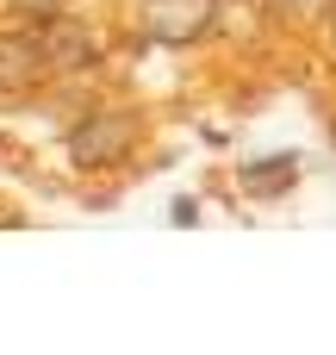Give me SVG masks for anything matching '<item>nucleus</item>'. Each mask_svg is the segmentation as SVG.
<instances>
[{
	"instance_id": "obj_1",
	"label": "nucleus",
	"mask_w": 336,
	"mask_h": 355,
	"mask_svg": "<svg viewBox=\"0 0 336 355\" xmlns=\"http://www.w3.org/2000/svg\"><path fill=\"white\" fill-rule=\"evenodd\" d=\"M131 137H137V119L131 112H94L87 125L69 131V156L81 168H106V162H118L131 150Z\"/></svg>"
},
{
	"instance_id": "obj_2",
	"label": "nucleus",
	"mask_w": 336,
	"mask_h": 355,
	"mask_svg": "<svg viewBox=\"0 0 336 355\" xmlns=\"http://www.w3.org/2000/svg\"><path fill=\"white\" fill-rule=\"evenodd\" d=\"M218 19V0H143V31L162 44H187Z\"/></svg>"
},
{
	"instance_id": "obj_3",
	"label": "nucleus",
	"mask_w": 336,
	"mask_h": 355,
	"mask_svg": "<svg viewBox=\"0 0 336 355\" xmlns=\"http://www.w3.org/2000/svg\"><path fill=\"white\" fill-rule=\"evenodd\" d=\"M44 56H50V69H87L94 56H100V44H94V31L87 25H75L69 12H56V19H44Z\"/></svg>"
},
{
	"instance_id": "obj_4",
	"label": "nucleus",
	"mask_w": 336,
	"mask_h": 355,
	"mask_svg": "<svg viewBox=\"0 0 336 355\" xmlns=\"http://www.w3.org/2000/svg\"><path fill=\"white\" fill-rule=\"evenodd\" d=\"M44 69H50L44 37H31V31H0V87H25V81H37Z\"/></svg>"
},
{
	"instance_id": "obj_5",
	"label": "nucleus",
	"mask_w": 336,
	"mask_h": 355,
	"mask_svg": "<svg viewBox=\"0 0 336 355\" xmlns=\"http://www.w3.org/2000/svg\"><path fill=\"white\" fill-rule=\"evenodd\" d=\"M293 175H299V156H268V162H249V168H243V187H249L256 200H268V193H287Z\"/></svg>"
},
{
	"instance_id": "obj_6",
	"label": "nucleus",
	"mask_w": 336,
	"mask_h": 355,
	"mask_svg": "<svg viewBox=\"0 0 336 355\" xmlns=\"http://www.w3.org/2000/svg\"><path fill=\"white\" fill-rule=\"evenodd\" d=\"M12 12H25V19H37V25H44V19H56V12H62V0H12Z\"/></svg>"
},
{
	"instance_id": "obj_7",
	"label": "nucleus",
	"mask_w": 336,
	"mask_h": 355,
	"mask_svg": "<svg viewBox=\"0 0 336 355\" xmlns=\"http://www.w3.org/2000/svg\"><path fill=\"white\" fill-rule=\"evenodd\" d=\"M330 31H336V6H330Z\"/></svg>"
}]
</instances>
